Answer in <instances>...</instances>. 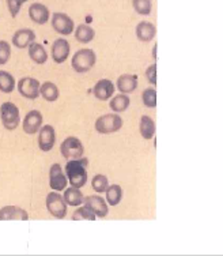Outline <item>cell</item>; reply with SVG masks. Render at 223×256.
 Listing matches in <instances>:
<instances>
[{
  "mask_svg": "<svg viewBox=\"0 0 223 256\" xmlns=\"http://www.w3.org/2000/svg\"><path fill=\"white\" fill-rule=\"evenodd\" d=\"M87 168L89 160L87 158H74L65 165V176L71 184V187L82 188L87 182Z\"/></svg>",
  "mask_w": 223,
  "mask_h": 256,
  "instance_id": "cell-1",
  "label": "cell"
},
{
  "mask_svg": "<svg viewBox=\"0 0 223 256\" xmlns=\"http://www.w3.org/2000/svg\"><path fill=\"white\" fill-rule=\"evenodd\" d=\"M124 124V120L117 114H108L101 116L95 120V131L101 135H108V134L117 132L121 130Z\"/></svg>",
  "mask_w": 223,
  "mask_h": 256,
  "instance_id": "cell-2",
  "label": "cell"
},
{
  "mask_svg": "<svg viewBox=\"0 0 223 256\" xmlns=\"http://www.w3.org/2000/svg\"><path fill=\"white\" fill-rule=\"evenodd\" d=\"M95 62H97V56L93 50H80L74 54L72 58V68L79 72V74H84L89 72L90 70L94 67Z\"/></svg>",
  "mask_w": 223,
  "mask_h": 256,
  "instance_id": "cell-3",
  "label": "cell"
},
{
  "mask_svg": "<svg viewBox=\"0 0 223 256\" xmlns=\"http://www.w3.org/2000/svg\"><path fill=\"white\" fill-rule=\"evenodd\" d=\"M0 118H1V123H3L4 128L8 130V131H14L20 124L19 109H18V106L15 104L10 102V101L1 104Z\"/></svg>",
  "mask_w": 223,
  "mask_h": 256,
  "instance_id": "cell-4",
  "label": "cell"
},
{
  "mask_svg": "<svg viewBox=\"0 0 223 256\" xmlns=\"http://www.w3.org/2000/svg\"><path fill=\"white\" fill-rule=\"evenodd\" d=\"M45 204H46V208H48V212H50L52 217L57 218V220H63L67 216V203L64 202L63 196L56 191L49 192L46 195Z\"/></svg>",
  "mask_w": 223,
  "mask_h": 256,
  "instance_id": "cell-5",
  "label": "cell"
},
{
  "mask_svg": "<svg viewBox=\"0 0 223 256\" xmlns=\"http://www.w3.org/2000/svg\"><path fill=\"white\" fill-rule=\"evenodd\" d=\"M60 152L61 156L67 160V158H80L83 157L84 146L82 140H79L75 136H68L67 139L63 140L61 146H60Z\"/></svg>",
  "mask_w": 223,
  "mask_h": 256,
  "instance_id": "cell-6",
  "label": "cell"
},
{
  "mask_svg": "<svg viewBox=\"0 0 223 256\" xmlns=\"http://www.w3.org/2000/svg\"><path fill=\"white\" fill-rule=\"evenodd\" d=\"M40 80L31 76H25L18 82V92L22 97L27 100H35L40 96Z\"/></svg>",
  "mask_w": 223,
  "mask_h": 256,
  "instance_id": "cell-7",
  "label": "cell"
},
{
  "mask_svg": "<svg viewBox=\"0 0 223 256\" xmlns=\"http://www.w3.org/2000/svg\"><path fill=\"white\" fill-rule=\"evenodd\" d=\"M52 26L56 33L61 36H70L75 29L74 20L64 12H55L52 15Z\"/></svg>",
  "mask_w": 223,
  "mask_h": 256,
  "instance_id": "cell-8",
  "label": "cell"
},
{
  "mask_svg": "<svg viewBox=\"0 0 223 256\" xmlns=\"http://www.w3.org/2000/svg\"><path fill=\"white\" fill-rule=\"evenodd\" d=\"M83 203L90 212H94L97 218H105L109 212L108 203L105 202V199H102L99 195H90V196L84 198Z\"/></svg>",
  "mask_w": 223,
  "mask_h": 256,
  "instance_id": "cell-9",
  "label": "cell"
},
{
  "mask_svg": "<svg viewBox=\"0 0 223 256\" xmlns=\"http://www.w3.org/2000/svg\"><path fill=\"white\" fill-rule=\"evenodd\" d=\"M49 186L53 191H64L67 188V176L60 164H53L49 170Z\"/></svg>",
  "mask_w": 223,
  "mask_h": 256,
  "instance_id": "cell-10",
  "label": "cell"
},
{
  "mask_svg": "<svg viewBox=\"0 0 223 256\" xmlns=\"http://www.w3.org/2000/svg\"><path fill=\"white\" fill-rule=\"evenodd\" d=\"M56 142V131L55 128L46 124L44 127L40 128V134H38V146L42 152H50Z\"/></svg>",
  "mask_w": 223,
  "mask_h": 256,
  "instance_id": "cell-11",
  "label": "cell"
},
{
  "mask_svg": "<svg viewBox=\"0 0 223 256\" xmlns=\"http://www.w3.org/2000/svg\"><path fill=\"white\" fill-rule=\"evenodd\" d=\"M29 214L18 206H4L0 208V221H27Z\"/></svg>",
  "mask_w": 223,
  "mask_h": 256,
  "instance_id": "cell-12",
  "label": "cell"
},
{
  "mask_svg": "<svg viewBox=\"0 0 223 256\" xmlns=\"http://www.w3.org/2000/svg\"><path fill=\"white\" fill-rule=\"evenodd\" d=\"M42 127V114L38 110H30L23 118V131L27 135H34Z\"/></svg>",
  "mask_w": 223,
  "mask_h": 256,
  "instance_id": "cell-13",
  "label": "cell"
},
{
  "mask_svg": "<svg viewBox=\"0 0 223 256\" xmlns=\"http://www.w3.org/2000/svg\"><path fill=\"white\" fill-rule=\"evenodd\" d=\"M71 46L70 42L64 38H59L56 40L53 45H52V59L53 62L57 64L64 63L67 58H68V54H70Z\"/></svg>",
  "mask_w": 223,
  "mask_h": 256,
  "instance_id": "cell-14",
  "label": "cell"
},
{
  "mask_svg": "<svg viewBox=\"0 0 223 256\" xmlns=\"http://www.w3.org/2000/svg\"><path fill=\"white\" fill-rule=\"evenodd\" d=\"M114 93V84L109 79H101L93 88V94L99 101H108Z\"/></svg>",
  "mask_w": 223,
  "mask_h": 256,
  "instance_id": "cell-15",
  "label": "cell"
},
{
  "mask_svg": "<svg viewBox=\"0 0 223 256\" xmlns=\"http://www.w3.org/2000/svg\"><path fill=\"white\" fill-rule=\"evenodd\" d=\"M29 16L37 25H45L49 20L50 11L46 6L41 3H34L29 7Z\"/></svg>",
  "mask_w": 223,
  "mask_h": 256,
  "instance_id": "cell-16",
  "label": "cell"
},
{
  "mask_svg": "<svg viewBox=\"0 0 223 256\" xmlns=\"http://www.w3.org/2000/svg\"><path fill=\"white\" fill-rule=\"evenodd\" d=\"M35 40L34 30L31 29H19L16 30L12 36V45L18 50L27 48Z\"/></svg>",
  "mask_w": 223,
  "mask_h": 256,
  "instance_id": "cell-17",
  "label": "cell"
},
{
  "mask_svg": "<svg viewBox=\"0 0 223 256\" xmlns=\"http://www.w3.org/2000/svg\"><path fill=\"white\" fill-rule=\"evenodd\" d=\"M155 34H157V28L151 22L143 20V22H140L139 25L136 26V37L142 42L153 41Z\"/></svg>",
  "mask_w": 223,
  "mask_h": 256,
  "instance_id": "cell-18",
  "label": "cell"
},
{
  "mask_svg": "<svg viewBox=\"0 0 223 256\" xmlns=\"http://www.w3.org/2000/svg\"><path fill=\"white\" fill-rule=\"evenodd\" d=\"M138 84H139V82H138L136 75L124 74L117 79V89L123 94L134 93L135 90L138 89Z\"/></svg>",
  "mask_w": 223,
  "mask_h": 256,
  "instance_id": "cell-19",
  "label": "cell"
},
{
  "mask_svg": "<svg viewBox=\"0 0 223 256\" xmlns=\"http://www.w3.org/2000/svg\"><path fill=\"white\" fill-rule=\"evenodd\" d=\"M95 37V32L94 29L89 25H79L75 30V40L80 42V44H89L91 42Z\"/></svg>",
  "mask_w": 223,
  "mask_h": 256,
  "instance_id": "cell-20",
  "label": "cell"
},
{
  "mask_svg": "<svg viewBox=\"0 0 223 256\" xmlns=\"http://www.w3.org/2000/svg\"><path fill=\"white\" fill-rule=\"evenodd\" d=\"M29 56L35 64H45L48 60V54L44 46L34 41L29 45Z\"/></svg>",
  "mask_w": 223,
  "mask_h": 256,
  "instance_id": "cell-21",
  "label": "cell"
},
{
  "mask_svg": "<svg viewBox=\"0 0 223 256\" xmlns=\"http://www.w3.org/2000/svg\"><path fill=\"white\" fill-rule=\"evenodd\" d=\"M40 96L48 102H55L59 98L60 90L55 84L52 82H45L40 86Z\"/></svg>",
  "mask_w": 223,
  "mask_h": 256,
  "instance_id": "cell-22",
  "label": "cell"
},
{
  "mask_svg": "<svg viewBox=\"0 0 223 256\" xmlns=\"http://www.w3.org/2000/svg\"><path fill=\"white\" fill-rule=\"evenodd\" d=\"M63 199H64V202L67 203V206H80L82 203H83L84 200V196L83 194H82V191H80V188H67L64 192V196H63Z\"/></svg>",
  "mask_w": 223,
  "mask_h": 256,
  "instance_id": "cell-23",
  "label": "cell"
},
{
  "mask_svg": "<svg viewBox=\"0 0 223 256\" xmlns=\"http://www.w3.org/2000/svg\"><path fill=\"white\" fill-rule=\"evenodd\" d=\"M155 123L154 120L150 116H142L140 118V123H139V131L140 135L143 136V139H153L154 135H155Z\"/></svg>",
  "mask_w": 223,
  "mask_h": 256,
  "instance_id": "cell-24",
  "label": "cell"
},
{
  "mask_svg": "<svg viewBox=\"0 0 223 256\" xmlns=\"http://www.w3.org/2000/svg\"><path fill=\"white\" fill-rule=\"evenodd\" d=\"M129 104H131V100H129L128 96L121 93L119 96H116L113 100H110L109 106L114 114H123L128 109Z\"/></svg>",
  "mask_w": 223,
  "mask_h": 256,
  "instance_id": "cell-25",
  "label": "cell"
},
{
  "mask_svg": "<svg viewBox=\"0 0 223 256\" xmlns=\"http://www.w3.org/2000/svg\"><path fill=\"white\" fill-rule=\"evenodd\" d=\"M105 192H106V203L110 206H117L123 199V188L119 184H113L110 187L108 186Z\"/></svg>",
  "mask_w": 223,
  "mask_h": 256,
  "instance_id": "cell-26",
  "label": "cell"
},
{
  "mask_svg": "<svg viewBox=\"0 0 223 256\" xmlns=\"http://www.w3.org/2000/svg\"><path fill=\"white\" fill-rule=\"evenodd\" d=\"M15 89V78L7 71H0V92L8 94Z\"/></svg>",
  "mask_w": 223,
  "mask_h": 256,
  "instance_id": "cell-27",
  "label": "cell"
},
{
  "mask_svg": "<svg viewBox=\"0 0 223 256\" xmlns=\"http://www.w3.org/2000/svg\"><path fill=\"white\" fill-rule=\"evenodd\" d=\"M134 10L139 15H150L153 10L151 0H132Z\"/></svg>",
  "mask_w": 223,
  "mask_h": 256,
  "instance_id": "cell-28",
  "label": "cell"
},
{
  "mask_svg": "<svg viewBox=\"0 0 223 256\" xmlns=\"http://www.w3.org/2000/svg\"><path fill=\"white\" fill-rule=\"evenodd\" d=\"M108 186H109V182H108V178L105 174H95L91 180V188L98 194L106 191Z\"/></svg>",
  "mask_w": 223,
  "mask_h": 256,
  "instance_id": "cell-29",
  "label": "cell"
},
{
  "mask_svg": "<svg viewBox=\"0 0 223 256\" xmlns=\"http://www.w3.org/2000/svg\"><path fill=\"white\" fill-rule=\"evenodd\" d=\"M72 220H74V221H95L97 217L94 216V212H90L89 208L84 206V207H79V208L74 212Z\"/></svg>",
  "mask_w": 223,
  "mask_h": 256,
  "instance_id": "cell-30",
  "label": "cell"
},
{
  "mask_svg": "<svg viewBox=\"0 0 223 256\" xmlns=\"http://www.w3.org/2000/svg\"><path fill=\"white\" fill-rule=\"evenodd\" d=\"M142 100H143V104L147 108H155L157 106V90L154 88L146 89L142 94Z\"/></svg>",
  "mask_w": 223,
  "mask_h": 256,
  "instance_id": "cell-31",
  "label": "cell"
},
{
  "mask_svg": "<svg viewBox=\"0 0 223 256\" xmlns=\"http://www.w3.org/2000/svg\"><path fill=\"white\" fill-rule=\"evenodd\" d=\"M11 58V45L7 41H0V64L4 66Z\"/></svg>",
  "mask_w": 223,
  "mask_h": 256,
  "instance_id": "cell-32",
  "label": "cell"
},
{
  "mask_svg": "<svg viewBox=\"0 0 223 256\" xmlns=\"http://www.w3.org/2000/svg\"><path fill=\"white\" fill-rule=\"evenodd\" d=\"M27 0H7V7H8V11L12 18H15L16 15L19 14L20 7L23 3H26Z\"/></svg>",
  "mask_w": 223,
  "mask_h": 256,
  "instance_id": "cell-33",
  "label": "cell"
},
{
  "mask_svg": "<svg viewBox=\"0 0 223 256\" xmlns=\"http://www.w3.org/2000/svg\"><path fill=\"white\" fill-rule=\"evenodd\" d=\"M146 78L154 86L157 84V64H151L149 68L146 70Z\"/></svg>",
  "mask_w": 223,
  "mask_h": 256,
  "instance_id": "cell-34",
  "label": "cell"
}]
</instances>
